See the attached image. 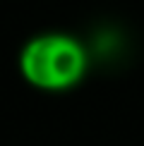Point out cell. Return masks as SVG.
I'll list each match as a JSON object with an SVG mask.
<instances>
[{"mask_svg":"<svg viewBox=\"0 0 144 146\" xmlns=\"http://www.w3.org/2000/svg\"><path fill=\"white\" fill-rule=\"evenodd\" d=\"M22 77L43 91H63L75 86L87 70V53L65 34L36 36L19 55Z\"/></svg>","mask_w":144,"mask_h":146,"instance_id":"obj_1","label":"cell"}]
</instances>
